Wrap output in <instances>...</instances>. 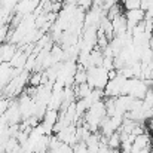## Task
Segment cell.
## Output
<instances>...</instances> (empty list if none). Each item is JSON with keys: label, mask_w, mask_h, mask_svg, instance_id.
I'll return each instance as SVG.
<instances>
[{"label": "cell", "mask_w": 153, "mask_h": 153, "mask_svg": "<svg viewBox=\"0 0 153 153\" xmlns=\"http://www.w3.org/2000/svg\"><path fill=\"white\" fill-rule=\"evenodd\" d=\"M92 92V88L88 85V83H82V85H76L74 88V95H76V100H85L91 95Z\"/></svg>", "instance_id": "3957f363"}, {"label": "cell", "mask_w": 153, "mask_h": 153, "mask_svg": "<svg viewBox=\"0 0 153 153\" xmlns=\"http://www.w3.org/2000/svg\"><path fill=\"white\" fill-rule=\"evenodd\" d=\"M73 153H89L88 147H86V143H77L73 147Z\"/></svg>", "instance_id": "30bf717a"}, {"label": "cell", "mask_w": 153, "mask_h": 153, "mask_svg": "<svg viewBox=\"0 0 153 153\" xmlns=\"http://www.w3.org/2000/svg\"><path fill=\"white\" fill-rule=\"evenodd\" d=\"M42 77H43V71H33L30 74V79H28V85L31 88H37L42 85Z\"/></svg>", "instance_id": "8992f818"}, {"label": "cell", "mask_w": 153, "mask_h": 153, "mask_svg": "<svg viewBox=\"0 0 153 153\" xmlns=\"http://www.w3.org/2000/svg\"><path fill=\"white\" fill-rule=\"evenodd\" d=\"M53 153H73V146L65 144V143H61V146H59Z\"/></svg>", "instance_id": "9c48e42d"}, {"label": "cell", "mask_w": 153, "mask_h": 153, "mask_svg": "<svg viewBox=\"0 0 153 153\" xmlns=\"http://www.w3.org/2000/svg\"><path fill=\"white\" fill-rule=\"evenodd\" d=\"M86 80H88V71H86V68H83L82 65L77 64V70L74 73V85L86 83Z\"/></svg>", "instance_id": "5b68a950"}, {"label": "cell", "mask_w": 153, "mask_h": 153, "mask_svg": "<svg viewBox=\"0 0 153 153\" xmlns=\"http://www.w3.org/2000/svg\"><path fill=\"white\" fill-rule=\"evenodd\" d=\"M9 104H10V101H7V100H0V119H1V117H3V114L6 113V110H7Z\"/></svg>", "instance_id": "8fae6325"}, {"label": "cell", "mask_w": 153, "mask_h": 153, "mask_svg": "<svg viewBox=\"0 0 153 153\" xmlns=\"http://www.w3.org/2000/svg\"><path fill=\"white\" fill-rule=\"evenodd\" d=\"M107 146L113 150H119L120 146H122V135L119 131L113 132L110 137H107Z\"/></svg>", "instance_id": "277c9868"}, {"label": "cell", "mask_w": 153, "mask_h": 153, "mask_svg": "<svg viewBox=\"0 0 153 153\" xmlns=\"http://www.w3.org/2000/svg\"><path fill=\"white\" fill-rule=\"evenodd\" d=\"M77 6L83 10H89L94 6V0H77Z\"/></svg>", "instance_id": "ba28073f"}, {"label": "cell", "mask_w": 153, "mask_h": 153, "mask_svg": "<svg viewBox=\"0 0 153 153\" xmlns=\"http://www.w3.org/2000/svg\"><path fill=\"white\" fill-rule=\"evenodd\" d=\"M144 149H152V137H150L149 132H143V134L135 137L131 153L140 152V150H144Z\"/></svg>", "instance_id": "7a4b0ae2"}, {"label": "cell", "mask_w": 153, "mask_h": 153, "mask_svg": "<svg viewBox=\"0 0 153 153\" xmlns=\"http://www.w3.org/2000/svg\"><path fill=\"white\" fill-rule=\"evenodd\" d=\"M122 7L125 10H131V9H140L141 6V0H120Z\"/></svg>", "instance_id": "52a82bcc"}, {"label": "cell", "mask_w": 153, "mask_h": 153, "mask_svg": "<svg viewBox=\"0 0 153 153\" xmlns=\"http://www.w3.org/2000/svg\"><path fill=\"white\" fill-rule=\"evenodd\" d=\"M88 71V80L86 83L92 89H104L108 83V71L102 67H91L86 70Z\"/></svg>", "instance_id": "6da1fadb"}]
</instances>
